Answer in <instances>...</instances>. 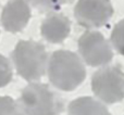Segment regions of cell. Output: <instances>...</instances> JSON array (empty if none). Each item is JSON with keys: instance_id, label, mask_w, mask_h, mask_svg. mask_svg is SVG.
Listing matches in <instances>:
<instances>
[{"instance_id": "6da1fadb", "label": "cell", "mask_w": 124, "mask_h": 115, "mask_svg": "<svg viewBox=\"0 0 124 115\" xmlns=\"http://www.w3.org/2000/svg\"><path fill=\"white\" fill-rule=\"evenodd\" d=\"M48 77L57 89L73 91L86 78V68L75 52L57 50L48 61Z\"/></svg>"}, {"instance_id": "7a4b0ae2", "label": "cell", "mask_w": 124, "mask_h": 115, "mask_svg": "<svg viewBox=\"0 0 124 115\" xmlns=\"http://www.w3.org/2000/svg\"><path fill=\"white\" fill-rule=\"evenodd\" d=\"M11 59L17 74L27 81L39 80L48 65L45 46L34 40H20L11 53Z\"/></svg>"}, {"instance_id": "3957f363", "label": "cell", "mask_w": 124, "mask_h": 115, "mask_svg": "<svg viewBox=\"0 0 124 115\" xmlns=\"http://www.w3.org/2000/svg\"><path fill=\"white\" fill-rule=\"evenodd\" d=\"M20 107L25 115H60L64 102L47 84L32 83L22 90Z\"/></svg>"}, {"instance_id": "277c9868", "label": "cell", "mask_w": 124, "mask_h": 115, "mask_svg": "<svg viewBox=\"0 0 124 115\" xmlns=\"http://www.w3.org/2000/svg\"><path fill=\"white\" fill-rule=\"evenodd\" d=\"M92 90L100 101L107 104L124 99V72L119 65H105L92 76Z\"/></svg>"}, {"instance_id": "5b68a950", "label": "cell", "mask_w": 124, "mask_h": 115, "mask_svg": "<svg viewBox=\"0 0 124 115\" xmlns=\"http://www.w3.org/2000/svg\"><path fill=\"white\" fill-rule=\"evenodd\" d=\"M77 46L83 61L89 66L108 65L113 59L111 45L100 32H85L79 37Z\"/></svg>"}, {"instance_id": "8992f818", "label": "cell", "mask_w": 124, "mask_h": 115, "mask_svg": "<svg viewBox=\"0 0 124 115\" xmlns=\"http://www.w3.org/2000/svg\"><path fill=\"white\" fill-rule=\"evenodd\" d=\"M112 15L113 7L110 0H78L74 8L77 23L88 29L102 27Z\"/></svg>"}, {"instance_id": "52a82bcc", "label": "cell", "mask_w": 124, "mask_h": 115, "mask_svg": "<svg viewBox=\"0 0 124 115\" xmlns=\"http://www.w3.org/2000/svg\"><path fill=\"white\" fill-rule=\"evenodd\" d=\"M27 0H9L1 13V24L7 32L19 33L25 28L31 19Z\"/></svg>"}, {"instance_id": "ba28073f", "label": "cell", "mask_w": 124, "mask_h": 115, "mask_svg": "<svg viewBox=\"0 0 124 115\" xmlns=\"http://www.w3.org/2000/svg\"><path fill=\"white\" fill-rule=\"evenodd\" d=\"M71 32V21L62 13L51 12L46 16L40 26L41 36L51 43H61Z\"/></svg>"}, {"instance_id": "9c48e42d", "label": "cell", "mask_w": 124, "mask_h": 115, "mask_svg": "<svg viewBox=\"0 0 124 115\" xmlns=\"http://www.w3.org/2000/svg\"><path fill=\"white\" fill-rule=\"evenodd\" d=\"M68 115H111L99 100L92 97H81L69 104Z\"/></svg>"}, {"instance_id": "30bf717a", "label": "cell", "mask_w": 124, "mask_h": 115, "mask_svg": "<svg viewBox=\"0 0 124 115\" xmlns=\"http://www.w3.org/2000/svg\"><path fill=\"white\" fill-rule=\"evenodd\" d=\"M111 46L118 53L124 56V19L114 25L110 36Z\"/></svg>"}, {"instance_id": "8fae6325", "label": "cell", "mask_w": 124, "mask_h": 115, "mask_svg": "<svg viewBox=\"0 0 124 115\" xmlns=\"http://www.w3.org/2000/svg\"><path fill=\"white\" fill-rule=\"evenodd\" d=\"M0 115H24L21 107L11 97H0Z\"/></svg>"}, {"instance_id": "7c38bea8", "label": "cell", "mask_w": 124, "mask_h": 115, "mask_svg": "<svg viewBox=\"0 0 124 115\" xmlns=\"http://www.w3.org/2000/svg\"><path fill=\"white\" fill-rule=\"evenodd\" d=\"M34 8L40 12H56L60 10L66 0H28Z\"/></svg>"}, {"instance_id": "4fadbf2b", "label": "cell", "mask_w": 124, "mask_h": 115, "mask_svg": "<svg viewBox=\"0 0 124 115\" xmlns=\"http://www.w3.org/2000/svg\"><path fill=\"white\" fill-rule=\"evenodd\" d=\"M13 77L12 67L10 61L4 56L0 54V88L7 86Z\"/></svg>"}]
</instances>
